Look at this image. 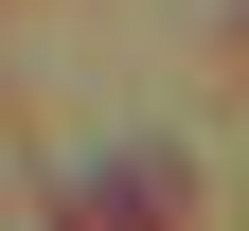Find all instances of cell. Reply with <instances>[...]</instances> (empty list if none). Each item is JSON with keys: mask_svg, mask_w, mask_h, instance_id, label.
<instances>
[{"mask_svg": "<svg viewBox=\"0 0 249 231\" xmlns=\"http://www.w3.org/2000/svg\"><path fill=\"white\" fill-rule=\"evenodd\" d=\"M71 231H178V160H89L71 178Z\"/></svg>", "mask_w": 249, "mask_h": 231, "instance_id": "obj_1", "label": "cell"}]
</instances>
